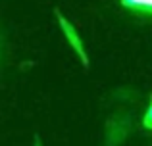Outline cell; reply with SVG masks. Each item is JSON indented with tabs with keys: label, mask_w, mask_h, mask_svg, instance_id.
Listing matches in <instances>:
<instances>
[{
	"label": "cell",
	"mask_w": 152,
	"mask_h": 146,
	"mask_svg": "<svg viewBox=\"0 0 152 146\" xmlns=\"http://www.w3.org/2000/svg\"><path fill=\"white\" fill-rule=\"evenodd\" d=\"M35 146H41V142H39V140H37V142H35Z\"/></svg>",
	"instance_id": "obj_4"
},
{
	"label": "cell",
	"mask_w": 152,
	"mask_h": 146,
	"mask_svg": "<svg viewBox=\"0 0 152 146\" xmlns=\"http://www.w3.org/2000/svg\"><path fill=\"white\" fill-rule=\"evenodd\" d=\"M56 17H58V23H60V27H62V31H64V37L67 38V42H69V46L75 50V54L81 58L83 65H85V68H89V56H87L85 46H83V41L79 38V35H77V31H75V27L71 25V23L67 21V19L64 17L60 12H56Z\"/></svg>",
	"instance_id": "obj_1"
},
{
	"label": "cell",
	"mask_w": 152,
	"mask_h": 146,
	"mask_svg": "<svg viewBox=\"0 0 152 146\" xmlns=\"http://www.w3.org/2000/svg\"><path fill=\"white\" fill-rule=\"evenodd\" d=\"M125 10L141 17H152V0H119Z\"/></svg>",
	"instance_id": "obj_2"
},
{
	"label": "cell",
	"mask_w": 152,
	"mask_h": 146,
	"mask_svg": "<svg viewBox=\"0 0 152 146\" xmlns=\"http://www.w3.org/2000/svg\"><path fill=\"white\" fill-rule=\"evenodd\" d=\"M142 123H145L146 129H150V131H152V98H150V104H148V110H146V113H145Z\"/></svg>",
	"instance_id": "obj_3"
}]
</instances>
